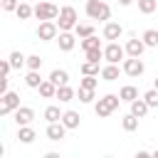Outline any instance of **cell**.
Listing matches in <instances>:
<instances>
[{
	"instance_id": "cell-1",
	"label": "cell",
	"mask_w": 158,
	"mask_h": 158,
	"mask_svg": "<svg viewBox=\"0 0 158 158\" xmlns=\"http://www.w3.org/2000/svg\"><path fill=\"white\" fill-rule=\"evenodd\" d=\"M84 12H86L89 20H101V22H109L111 20V7L104 0H86Z\"/></svg>"
},
{
	"instance_id": "cell-2",
	"label": "cell",
	"mask_w": 158,
	"mask_h": 158,
	"mask_svg": "<svg viewBox=\"0 0 158 158\" xmlns=\"http://www.w3.org/2000/svg\"><path fill=\"white\" fill-rule=\"evenodd\" d=\"M57 25H59V32H69V30H74V27L79 25V15H77V10H74L72 5H64V7L59 10Z\"/></svg>"
},
{
	"instance_id": "cell-3",
	"label": "cell",
	"mask_w": 158,
	"mask_h": 158,
	"mask_svg": "<svg viewBox=\"0 0 158 158\" xmlns=\"http://www.w3.org/2000/svg\"><path fill=\"white\" fill-rule=\"evenodd\" d=\"M57 35H59V25H57V20H42V22L37 25V37H40L42 42L57 40Z\"/></svg>"
},
{
	"instance_id": "cell-4",
	"label": "cell",
	"mask_w": 158,
	"mask_h": 158,
	"mask_svg": "<svg viewBox=\"0 0 158 158\" xmlns=\"http://www.w3.org/2000/svg\"><path fill=\"white\" fill-rule=\"evenodd\" d=\"M59 10L62 7H57L54 2H37L35 5V17L42 22V20H57L59 17Z\"/></svg>"
},
{
	"instance_id": "cell-5",
	"label": "cell",
	"mask_w": 158,
	"mask_h": 158,
	"mask_svg": "<svg viewBox=\"0 0 158 158\" xmlns=\"http://www.w3.org/2000/svg\"><path fill=\"white\" fill-rule=\"evenodd\" d=\"M15 109H20V94H15V91H5L2 99H0V116L15 114Z\"/></svg>"
},
{
	"instance_id": "cell-6",
	"label": "cell",
	"mask_w": 158,
	"mask_h": 158,
	"mask_svg": "<svg viewBox=\"0 0 158 158\" xmlns=\"http://www.w3.org/2000/svg\"><path fill=\"white\" fill-rule=\"evenodd\" d=\"M123 57H126V47H121L118 42H109V44L104 47V59H106V62L118 64V62H123Z\"/></svg>"
},
{
	"instance_id": "cell-7",
	"label": "cell",
	"mask_w": 158,
	"mask_h": 158,
	"mask_svg": "<svg viewBox=\"0 0 158 158\" xmlns=\"http://www.w3.org/2000/svg\"><path fill=\"white\" fill-rule=\"evenodd\" d=\"M121 69H123V74H128V77H141V74L146 72V64H143L141 57H128V59L121 62Z\"/></svg>"
},
{
	"instance_id": "cell-8",
	"label": "cell",
	"mask_w": 158,
	"mask_h": 158,
	"mask_svg": "<svg viewBox=\"0 0 158 158\" xmlns=\"http://www.w3.org/2000/svg\"><path fill=\"white\" fill-rule=\"evenodd\" d=\"M35 121V109L32 106H20L15 109V123L17 126H30Z\"/></svg>"
},
{
	"instance_id": "cell-9",
	"label": "cell",
	"mask_w": 158,
	"mask_h": 158,
	"mask_svg": "<svg viewBox=\"0 0 158 158\" xmlns=\"http://www.w3.org/2000/svg\"><path fill=\"white\" fill-rule=\"evenodd\" d=\"M67 131H69V128H67L62 121H52V123H47V131H44V133H47L49 141H62V138L67 136Z\"/></svg>"
},
{
	"instance_id": "cell-10",
	"label": "cell",
	"mask_w": 158,
	"mask_h": 158,
	"mask_svg": "<svg viewBox=\"0 0 158 158\" xmlns=\"http://www.w3.org/2000/svg\"><path fill=\"white\" fill-rule=\"evenodd\" d=\"M101 35H104V40L116 42V40L123 35V25H121V22H111V20H109V22L104 25V32H101Z\"/></svg>"
},
{
	"instance_id": "cell-11",
	"label": "cell",
	"mask_w": 158,
	"mask_h": 158,
	"mask_svg": "<svg viewBox=\"0 0 158 158\" xmlns=\"http://www.w3.org/2000/svg\"><path fill=\"white\" fill-rule=\"evenodd\" d=\"M57 44H59L62 52H72L77 47V35H72V30L69 32H59L57 35Z\"/></svg>"
},
{
	"instance_id": "cell-12",
	"label": "cell",
	"mask_w": 158,
	"mask_h": 158,
	"mask_svg": "<svg viewBox=\"0 0 158 158\" xmlns=\"http://www.w3.org/2000/svg\"><path fill=\"white\" fill-rule=\"evenodd\" d=\"M143 52H146V42H143V40L131 37V40L126 42V57H141Z\"/></svg>"
},
{
	"instance_id": "cell-13",
	"label": "cell",
	"mask_w": 158,
	"mask_h": 158,
	"mask_svg": "<svg viewBox=\"0 0 158 158\" xmlns=\"http://www.w3.org/2000/svg\"><path fill=\"white\" fill-rule=\"evenodd\" d=\"M121 72H123V69H121L118 64H111V62H106V67H101V79H104V81H116Z\"/></svg>"
},
{
	"instance_id": "cell-14",
	"label": "cell",
	"mask_w": 158,
	"mask_h": 158,
	"mask_svg": "<svg viewBox=\"0 0 158 158\" xmlns=\"http://www.w3.org/2000/svg\"><path fill=\"white\" fill-rule=\"evenodd\" d=\"M37 91H40L42 99H57V84H54L52 79H44V81L37 86Z\"/></svg>"
},
{
	"instance_id": "cell-15",
	"label": "cell",
	"mask_w": 158,
	"mask_h": 158,
	"mask_svg": "<svg viewBox=\"0 0 158 158\" xmlns=\"http://www.w3.org/2000/svg\"><path fill=\"white\" fill-rule=\"evenodd\" d=\"M62 123L67 126V128H79V123H81V116H79V111H64L62 114Z\"/></svg>"
},
{
	"instance_id": "cell-16",
	"label": "cell",
	"mask_w": 158,
	"mask_h": 158,
	"mask_svg": "<svg viewBox=\"0 0 158 158\" xmlns=\"http://www.w3.org/2000/svg\"><path fill=\"white\" fill-rule=\"evenodd\" d=\"M35 138H37V133L32 126H17V141L20 143H32Z\"/></svg>"
},
{
	"instance_id": "cell-17",
	"label": "cell",
	"mask_w": 158,
	"mask_h": 158,
	"mask_svg": "<svg viewBox=\"0 0 158 158\" xmlns=\"http://www.w3.org/2000/svg\"><path fill=\"white\" fill-rule=\"evenodd\" d=\"M118 96H121V101H126V104H131V101H136V99H138V89H136L133 84H126V86H121V91H118Z\"/></svg>"
},
{
	"instance_id": "cell-18",
	"label": "cell",
	"mask_w": 158,
	"mask_h": 158,
	"mask_svg": "<svg viewBox=\"0 0 158 158\" xmlns=\"http://www.w3.org/2000/svg\"><path fill=\"white\" fill-rule=\"evenodd\" d=\"M77 96V91L69 86V84H62V86H57V99L62 101V104H67V101H72Z\"/></svg>"
},
{
	"instance_id": "cell-19",
	"label": "cell",
	"mask_w": 158,
	"mask_h": 158,
	"mask_svg": "<svg viewBox=\"0 0 158 158\" xmlns=\"http://www.w3.org/2000/svg\"><path fill=\"white\" fill-rule=\"evenodd\" d=\"M148 109H151V106L146 104V99H143V96H141V99H136V101H131V114H136L138 118H143V116L148 114Z\"/></svg>"
},
{
	"instance_id": "cell-20",
	"label": "cell",
	"mask_w": 158,
	"mask_h": 158,
	"mask_svg": "<svg viewBox=\"0 0 158 158\" xmlns=\"http://www.w3.org/2000/svg\"><path fill=\"white\" fill-rule=\"evenodd\" d=\"M42 81H44V79L40 77V69H30V72L25 74V84H27L30 89H37V86H40Z\"/></svg>"
},
{
	"instance_id": "cell-21",
	"label": "cell",
	"mask_w": 158,
	"mask_h": 158,
	"mask_svg": "<svg viewBox=\"0 0 158 158\" xmlns=\"http://www.w3.org/2000/svg\"><path fill=\"white\" fill-rule=\"evenodd\" d=\"M94 111H96V116H99V118H106V116H111V114H114V109L106 104V99H104V96L94 104Z\"/></svg>"
},
{
	"instance_id": "cell-22",
	"label": "cell",
	"mask_w": 158,
	"mask_h": 158,
	"mask_svg": "<svg viewBox=\"0 0 158 158\" xmlns=\"http://www.w3.org/2000/svg\"><path fill=\"white\" fill-rule=\"evenodd\" d=\"M62 114H64V111H59V106L49 104V106L44 109V114H42V116H44V121H47V123H52V121H62Z\"/></svg>"
},
{
	"instance_id": "cell-23",
	"label": "cell",
	"mask_w": 158,
	"mask_h": 158,
	"mask_svg": "<svg viewBox=\"0 0 158 158\" xmlns=\"http://www.w3.org/2000/svg\"><path fill=\"white\" fill-rule=\"evenodd\" d=\"M7 59H10L12 69H22V67H27V57H25L22 52H17V49H15V52H10V57H7Z\"/></svg>"
},
{
	"instance_id": "cell-24",
	"label": "cell",
	"mask_w": 158,
	"mask_h": 158,
	"mask_svg": "<svg viewBox=\"0 0 158 158\" xmlns=\"http://www.w3.org/2000/svg\"><path fill=\"white\" fill-rule=\"evenodd\" d=\"M15 15H17L20 20H30V17L35 15V7H32L30 2H20V5H17V10H15Z\"/></svg>"
},
{
	"instance_id": "cell-25",
	"label": "cell",
	"mask_w": 158,
	"mask_h": 158,
	"mask_svg": "<svg viewBox=\"0 0 158 158\" xmlns=\"http://www.w3.org/2000/svg\"><path fill=\"white\" fill-rule=\"evenodd\" d=\"M74 35H77L79 40H84V37H91V35H94V25H89V22H79V25L74 27Z\"/></svg>"
},
{
	"instance_id": "cell-26",
	"label": "cell",
	"mask_w": 158,
	"mask_h": 158,
	"mask_svg": "<svg viewBox=\"0 0 158 158\" xmlns=\"http://www.w3.org/2000/svg\"><path fill=\"white\" fill-rule=\"evenodd\" d=\"M49 79H52L57 86H62V84H69V74H67V69H52Z\"/></svg>"
},
{
	"instance_id": "cell-27",
	"label": "cell",
	"mask_w": 158,
	"mask_h": 158,
	"mask_svg": "<svg viewBox=\"0 0 158 158\" xmlns=\"http://www.w3.org/2000/svg\"><path fill=\"white\" fill-rule=\"evenodd\" d=\"M121 126H123V131H136L138 128V116L136 114H126L121 118Z\"/></svg>"
},
{
	"instance_id": "cell-28",
	"label": "cell",
	"mask_w": 158,
	"mask_h": 158,
	"mask_svg": "<svg viewBox=\"0 0 158 158\" xmlns=\"http://www.w3.org/2000/svg\"><path fill=\"white\" fill-rule=\"evenodd\" d=\"M141 40L146 42V47H158V30H146Z\"/></svg>"
},
{
	"instance_id": "cell-29",
	"label": "cell",
	"mask_w": 158,
	"mask_h": 158,
	"mask_svg": "<svg viewBox=\"0 0 158 158\" xmlns=\"http://www.w3.org/2000/svg\"><path fill=\"white\" fill-rule=\"evenodd\" d=\"M138 10L143 15H151V12L158 10V0H138Z\"/></svg>"
},
{
	"instance_id": "cell-30",
	"label": "cell",
	"mask_w": 158,
	"mask_h": 158,
	"mask_svg": "<svg viewBox=\"0 0 158 158\" xmlns=\"http://www.w3.org/2000/svg\"><path fill=\"white\" fill-rule=\"evenodd\" d=\"M79 69H81V74H101V69H99V62H89V59H84Z\"/></svg>"
},
{
	"instance_id": "cell-31",
	"label": "cell",
	"mask_w": 158,
	"mask_h": 158,
	"mask_svg": "<svg viewBox=\"0 0 158 158\" xmlns=\"http://www.w3.org/2000/svg\"><path fill=\"white\" fill-rule=\"evenodd\" d=\"M79 44H81V49L86 52V49H94V47H101V40H99L96 35H91V37H84V40H81Z\"/></svg>"
},
{
	"instance_id": "cell-32",
	"label": "cell",
	"mask_w": 158,
	"mask_h": 158,
	"mask_svg": "<svg viewBox=\"0 0 158 158\" xmlns=\"http://www.w3.org/2000/svg\"><path fill=\"white\" fill-rule=\"evenodd\" d=\"M99 74H84V79L79 81V86H84V89H96L99 86V79H96Z\"/></svg>"
},
{
	"instance_id": "cell-33",
	"label": "cell",
	"mask_w": 158,
	"mask_h": 158,
	"mask_svg": "<svg viewBox=\"0 0 158 158\" xmlns=\"http://www.w3.org/2000/svg\"><path fill=\"white\" fill-rule=\"evenodd\" d=\"M77 99H79L81 104H91V101H94V89H84V86H79Z\"/></svg>"
},
{
	"instance_id": "cell-34",
	"label": "cell",
	"mask_w": 158,
	"mask_h": 158,
	"mask_svg": "<svg viewBox=\"0 0 158 158\" xmlns=\"http://www.w3.org/2000/svg\"><path fill=\"white\" fill-rule=\"evenodd\" d=\"M143 99H146V104H148L151 109H158V89H156V86L148 89V91L143 94Z\"/></svg>"
},
{
	"instance_id": "cell-35",
	"label": "cell",
	"mask_w": 158,
	"mask_h": 158,
	"mask_svg": "<svg viewBox=\"0 0 158 158\" xmlns=\"http://www.w3.org/2000/svg\"><path fill=\"white\" fill-rule=\"evenodd\" d=\"M84 54H86V59H89V62H99V59H104V47H94V49H86Z\"/></svg>"
},
{
	"instance_id": "cell-36",
	"label": "cell",
	"mask_w": 158,
	"mask_h": 158,
	"mask_svg": "<svg viewBox=\"0 0 158 158\" xmlns=\"http://www.w3.org/2000/svg\"><path fill=\"white\" fill-rule=\"evenodd\" d=\"M27 69H42V57L40 54H30L27 57Z\"/></svg>"
},
{
	"instance_id": "cell-37",
	"label": "cell",
	"mask_w": 158,
	"mask_h": 158,
	"mask_svg": "<svg viewBox=\"0 0 158 158\" xmlns=\"http://www.w3.org/2000/svg\"><path fill=\"white\" fill-rule=\"evenodd\" d=\"M17 5H20V0H0V7H2L5 12H15Z\"/></svg>"
},
{
	"instance_id": "cell-38",
	"label": "cell",
	"mask_w": 158,
	"mask_h": 158,
	"mask_svg": "<svg viewBox=\"0 0 158 158\" xmlns=\"http://www.w3.org/2000/svg\"><path fill=\"white\" fill-rule=\"evenodd\" d=\"M10 69H12L10 59H0V72H2V77H7V74H10Z\"/></svg>"
},
{
	"instance_id": "cell-39",
	"label": "cell",
	"mask_w": 158,
	"mask_h": 158,
	"mask_svg": "<svg viewBox=\"0 0 158 158\" xmlns=\"http://www.w3.org/2000/svg\"><path fill=\"white\" fill-rule=\"evenodd\" d=\"M146 156H151V151H136V158H146Z\"/></svg>"
},
{
	"instance_id": "cell-40",
	"label": "cell",
	"mask_w": 158,
	"mask_h": 158,
	"mask_svg": "<svg viewBox=\"0 0 158 158\" xmlns=\"http://www.w3.org/2000/svg\"><path fill=\"white\" fill-rule=\"evenodd\" d=\"M131 2H133V0H118V5H121V7H128Z\"/></svg>"
},
{
	"instance_id": "cell-41",
	"label": "cell",
	"mask_w": 158,
	"mask_h": 158,
	"mask_svg": "<svg viewBox=\"0 0 158 158\" xmlns=\"http://www.w3.org/2000/svg\"><path fill=\"white\" fill-rule=\"evenodd\" d=\"M151 156H156V158H158V148H156V151H151Z\"/></svg>"
},
{
	"instance_id": "cell-42",
	"label": "cell",
	"mask_w": 158,
	"mask_h": 158,
	"mask_svg": "<svg viewBox=\"0 0 158 158\" xmlns=\"http://www.w3.org/2000/svg\"><path fill=\"white\" fill-rule=\"evenodd\" d=\"M153 86H156V89H158V77H156V84H153Z\"/></svg>"
}]
</instances>
